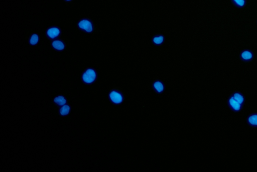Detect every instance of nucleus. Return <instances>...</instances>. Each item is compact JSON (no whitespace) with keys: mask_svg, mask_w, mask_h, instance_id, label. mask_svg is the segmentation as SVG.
<instances>
[{"mask_svg":"<svg viewBox=\"0 0 257 172\" xmlns=\"http://www.w3.org/2000/svg\"><path fill=\"white\" fill-rule=\"evenodd\" d=\"M77 30L88 35H98L103 33L94 18L88 16L81 17L76 23Z\"/></svg>","mask_w":257,"mask_h":172,"instance_id":"obj_1","label":"nucleus"},{"mask_svg":"<svg viewBox=\"0 0 257 172\" xmlns=\"http://www.w3.org/2000/svg\"><path fill=\"white\" fill-rule=\"evenodd\" d=\"M107 98L111 105L115 106H120L125 101V93L121 86L113 84L109 88Z\"/></svg>","mask_w":257,"mask_h":172,"instance_id":"obj_2","label":"nucleus"},{"mask_svg":"<svg viewBox=\"0 0 257 172\" xmlns=\"http://www.w3.org/2000/svg\"><path fill=\"white\" fill-rule=\"evenodd\" d=\"M98 79V71L92 66L85 67L80 75V81L87 86H91L95 84Z\"/></svg>","mask_w":257,"mask_h":172,"instance_id":"obj_3","label":"nucleus"},{"mask_svg":"<svg viewBox=\"0 0 257 172\" xmlns=\"http://www.w3.org/2000/svg\"><path fill=\"white\" fill-rule=\"evenodd\" d=\"M148 89L151 90L157 97H162L165 92L166 86L161 79L159 77L154 78L151 83L148 86Z\"/></svg>","mask_w":257,"mask_h":172,"instance_id":"obj_4","label":"nucleus"},{"mask_svg":"<svg viewBox=\"0 0 257 172\" xmlns=\"http://www.w3.org/2000/svg\"><path fill=\"white\" fill-rule=\"evenodd\" d=\"M63 30L58 25H50L47 27L44 33L46 39L49 41L55 40L62 36Z\"/></svg>","mask_w":257,"mask_h":172,"instance_id":"obj_5","label":"nucleus"},{"mask_svg":"<svg viewBox=\"0 0 257 172\" xmlns=\"http://www.w3.org/2000/svg\"><path fill=\"white\" fill-rule=\"evenodd\" d=\"M69 45V44L68 41L61 37L51 41L49 43L50 48L58 53H62L66 51Z\"/></svg>","mask_w":257,"mask_h":172,"instance_id":"obj_6","label":"nucleus"},{"mask_svg":"<svg viewBox=\"0 0 257 172\" xmlns=\"http://www.w3.org/2000/svg\"><path fill=\"white\" fill-rule=\"evenodd\" d=\"M41 40V36L40 34L37 32H33L31 33L28 37L27 43L29 47L34 48L37 46Z\"/></svg>","mask_w":257,"mask_h":172,"instance_id":"obj_7","label":"nucleus"},{"mask_svg":"<svg viewBox=\"0 0 257 172\" xmlns=\"http://www.w3.org/2000/svg\"><path fill=\"white\" fill-rule=\"evenodd\" d=\"M53 102L56 108H58L64 105L68 104V99L63 94H59L54 97Z\"/></svg>","mask_w":257,"mask_h":172,"instance_id":"obj_8","label":"nucleus"},{"mask_svg":"<svg viewBox=\"0 0 257 172\" xmlns=\"http://www.w3.org/2000/svg\"><path fill=\"white\" fill-rule=\"evenodd\" d=\"M72 110V105L68 103L58 108V114L61 117H68L70 115Z\"/></svg>","mask_w":257,"mask_h":172,"instance_id":"obj_9","label":"nucleus"},{"mask_svg":"<svg viewBox=\"0 0 257 172\" xmlns=\"http://www.w3.org/2000/svg\"><path fill=\"white\" fill-rule=\"evenodd\" d=\"M164 41V37L162 35H157L153 38V42L156 45H160Z\"/></svg>","mask_w":257,"mask_h":172,"instance_id":"obj_10","label":"nucleus"},{"mask_svg":"<svg viewBox=\"0 0 257 172\" xmlns=\"http://www.w3.org/2000/svg\"><path fill=\"white\" fill-rule=\"evenodd\" d=\"M230 103L232 108L235 110H239L241 108V105H239L240 103L236 101L234 97H232L230 99Z\"/></svg>","mask_w":257,"mask_h":172,"instance_id":"obj_11","label":"nucleus"},{"mask_svg":"<svg viewBox=\"0 0 257 172\" xmlns=\"http://www.w3.org/2000/svg\"><path fill=\"white\" fill-rule=\"evenodd\" d=\"M241 56H242V58L244 60H250L251 59H252L253 55H252V53L250 51H245L242 53V54H241Z\"/></svg>","mask_w":257,"mask_h":172,"instance_id":"obj_12","label":"nucleus"},{"mask_svg":"<svg viewBox=\"0 0 257 172\" xmlns=\"http://www.w3.org/2000/svg\"><path fill=\"white\" fill-rule=\"evenodd\" d=\"M249 121L253 125H257V115H254L249 117Z\"/></svg>","mask_w":257,"mask_h":172,"instance_id":"obj_13","label":"nucleus"},{"mask_svg":"<svg viewBox=\"0 0 257 172\" xmlns=\"http://www.w3.org/2000/svg\"><path fill=\"white\" fill-rule=\"evenodd\" d=\"M234 98L236 101L239 103H242L243 102V98L241 94H234Z\"/></svg>","mask_w":257,"mask_h":172,"instance_id":"obj_14","label":"nucleus"},{"mask_svg":"<svg viewBox=\"0 0 257 172\" xmlns=\"http://www.w3.org/2000/svg\"><path fill=\"white\" fill-rule=\"evenodd\" d=\"M236 4L239 6V7H243L245 4V0H233Z\"/></svg>","mask_w":257,"mask_h":172,"instance_id":"obj_15","label":"nucleus"},{"mask_svg":"<svg viewBox=\"0 0 257 172\" xmlns=\"http://www.w3.org/2000/svg\"><path fill=\"white\" fill-rule=\"evenodd\" d=\"M74 1L75 0H62V1L64 3L65 5L67 6H72L73 5Z\"/></svg>","mask_w":257,"mask_h":172,"instance_id":"obj_16","label":"nucleus"}]
</instances>
